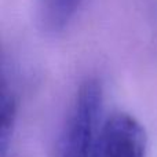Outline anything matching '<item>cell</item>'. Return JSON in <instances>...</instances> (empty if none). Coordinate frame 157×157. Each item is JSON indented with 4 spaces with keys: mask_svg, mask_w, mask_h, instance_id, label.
<instances>
[{
    "mask_svg": "<svg viewBox=\"0 0 157 157\" xmlns=\"http://www.w3.org/2000/svg\"><path fill=\"white\" fill-rule=\"evenodd\" d=\"M103 90L98 78L78 86L55 142V157H94L102 124Z\"/></svg>",
    "mask_w": 157,
    "mask_h": 157,
    "instance_id": "6da1fadb",
    "label": "cell"
},
{
    "mask_svg": "<svg viewBox=\"0 0 157 157\" xmlns=\"http://www.w3.org/2000/svg\"><path fill=\"white\" fill-rule=\"evenodd\" d=\"M145 128L134 116L117 112L103 121L94 157H146Z\"/></svg>",
    "mask_w": 157,
    "mask_h": 157,
    "instance_id": "7a4b0ae2",
    "label": "cell"
},
{
    "mask_svg": "<svg viewBox=\"0 0 157 157\" xmlns=\"http://www.w3.org/2000/svg\"><path fill=\"white\" fill-rule=\"evenodd\" d=\"M83 0H36V19L43 32L57 35L75 18Z\"/></svg>",
    "mask_w": 157,
    "mask_h": 157,
    "instance_id": "3957f363",
    "label": "cell"
},
{
    "mask_svg": "<svg viewBox=\"0 0 157 157\" xmlns=\"http://www.w3.org/2000/svg\"><path fill=\"white\" fill-rule=\"evenodd\" d=\"M17 117V98L11 87H8L7 78L3 76L2 83V108H0V145L6 153L10 142L13 128Z\"/></svg>",
    "mask_w": 157,
    "mask_h": 157,
    "instance_id": "277c9868",
    "label": "cell"
}]
</instances>
